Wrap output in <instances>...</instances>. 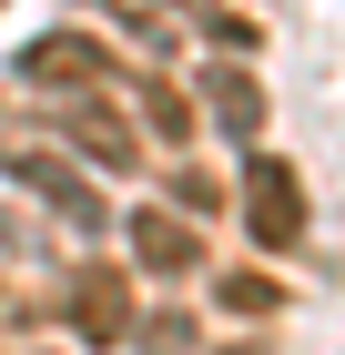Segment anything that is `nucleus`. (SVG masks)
Masks as SVG:
<instances>
[{"label": "nucleus", "mask_w": 345, "mask_h": 355, "mask_svg": "<svg viewBox=\"0 0 345 355\" xmlns=\"http://www.w3.org/2000/svg\"><path fill=\"white\" fill-rule=\"evenodd\" d=\"M244 214H254V244L264 254L305 244V183H294L285 153H254V163H244Z\"/></svg>", "instance_id": "obj_1"}, {"label": "nucleus", "mask_w": 345, "mask_h": 355, "mask_svg": "<svg viewBox=\"0 0 345 355\" xmlns=\"http://www.w3.org/2000/svg\"><path fill=\"white\" fill-rule=\"evenodd\" d=\"M162 10H183V0H162Z\"/></svg>", "instance_id": "obj_9"}, {"label": "nucleus", "mask_w": 345, "mask_h": 355, "mask_svg": "<svg viewBox=\"0 0 345 355\" xmlns=\"http://www.w3.org/2000/svg\"><path fill=\"white\" fill-rule=\"evenodd\" d=\"M203 102H213V122H224L234 142H264V82H254V71L213 61V71H203Z\"/></svg>", "instance_id": "obj_6"}, {"label": "nucleus", "mask_w": 345, "mask_h": 355, "mask_svg": "<svg viewBox=\"0 0 345 355\" xmlns=\"http://www.w3.org/2000/svg\"><path fill=\"white\" fill-rule=\"evenodd\" d=\"M21 82H31V92H61V102H71V92L112 82V51L92 41V31H41V41L21 51Z\"/></svg>", "instance_id": "obj_2"}, {"label": "nucleus", "mask_w": 345, "mask_h": 355, "mask_svg": "<svg viewBox=\"0 0 345 355\" xmlns=\"http://www.w3.org/2000/svg\"><path fill=\"white\" fill-rule=\"evenodd\" d=\"M61 122H71L81 163H102V173H133V163H142V142H133V122H122V112H102V102H81V92H71V112H61Z\"/></svg>", "instance_id": "obj_5"}, {"label": "nucleus", "mask_w": 345, "mask_h": 355, "mask_svg": "<svg viewBox=\"0 0 345 355\" xmlns=\"http://www.w3.org/2000/svg\"><path fill=\"white\" fill-rule=\"evenodd\" d=\"M224 304H234V315H285V295H274V284H254V274H234V284H224Z\"/></svg>", "instance_id": "obj_8"}, {"label": "nucleus", "mask_w": 345, "mask_h": 355, "mask_svg": "<svg viewBox=\"0 0 345 355\" xmlns=\"http://www.w3.org/2000/svg\"><path fill=\"white\" fill-rule=\"evenodd\" d=\"M71 335L81 345H133V284L122 274H71Z\"/></svg>", "instance_id": "obj_4"}, {"label": "nucleus", "mask_w": 345, "mask_h": 355, "mask_svg": "<svg viewBox=\"0 0 345 355\" xmlns=\"http://www.w3.org/2000/svg\"><path fill=\"white\" fill-rule=\"evenodd\" d=\"M10 183H31V193H41V203H51L61 223H71V234H102V193L81 183V173L61 163V153H10Z\"/></svg>", "instance_id": "obj_3"}, {"label": "nucleus", "mask_w": 345, "mask_h": 355, "mask_svg": "<svg viewBox=\"0 0 345 355\" xmlns=\"http://www.w3.org/2000/svg\"><path fill=\"white\" fill-rule=\"evenodd\" d=\"M133 264H153V274H183V264H193V234H183V214H133Z\"/></svg>", "instance_id": "obj_7"}]
</instances>
